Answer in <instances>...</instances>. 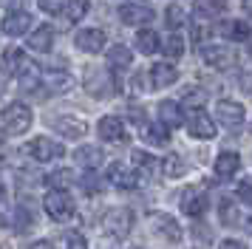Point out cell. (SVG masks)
Wrapping results in <instances>:
<instances>
[{
	"label": "cell",
	"instance_id": "obj_11",
	"mask_svg": "<svg viewBox=\"0 0 252 249\" xmlns=\"http://www.w3.org/2000/svg\"><path fill=\"white\" fill-rule=\"evenodd\" d=\"M96 133H99V139H105V142H125L127 139L125 124H122L119 116H102L99 124H96Z\"/></svg>",
	"mask_w": 252,
	"mask_h": 249
},
{
	"label": "cell",
	"instance_id": "obj_32",
	"mask_svg": "<svg viewBox=\"0 0 252 249\" xmlns=\"http://www.w3.org/2000/svg\"><path fill=\"white\" fill-rule=\"evenodd\" d=\"M161 48H164V54L170 57V60H176V57L184 54V40L179 37V34H170V37L161 43Z\"/></svg>",
	"mask_w": 252,
	"mask_h": 249
},
{
	"label": "cell",
	"instance_id": "obj_33",
	"mask_svg": "<svg viewBox=\"0 0 252 249\" xmlns=\"http://www.w3.org/2000/svg\"><path fill=\"white\" fill-rule=\"evenodd\" d=\"M164 23H167L170 29H182L184 23H187L184 9H182V6H167V11H164Z\"/></svg>",
	"mask_w": 252,
	"mask_h": 249
},
{
	"label": "cell",
	"instance_id": "obj_8",
	"mask_svg": "<svg viewBox=\"0 0 252 249\" xmlns=\"http://www.w3.org/2000/svg\"><path fill=\"white\" fill-rule=\"evenodd\" d=\"M210 207V198H207L204 187H187L182 192V210L187 215H201Z\"/></svg>",
	"mask_w": 252,
	"mask_h": 249
},
{
	"label": "cell",
	"instance_id": "obj_34",
	"mask_svg": "<svg viewBox=\"0 0 252 249\" xmlns=\"http://www.w3.org/2000/svg\"><path fill=\"white\" fill-rule=\"evenodd\" d=\"M71 181H74V173H71V170H57V173H51V176H48V184H51V187H57V190H65Z\"/></svg>",
	"mask_w": 252,
	"mask_h": 249
},
{
	"label": "cell",
	"instance_id": "obj_23",
	"mask_svg": "<svg viewBox=\"0 0 252 249\" xmlns=\"http://www.w3.org/2000/svg\"><path fill=\"white\" fill-rule=\"evenodd\" d=\"M54 127H57L65 139H80V136H85V122L71 119V116H65V119H54Z\"/></svg>",
	"mask_w": 252,
	"mask_h": 249
},
{
	"label": "cell",
	"instance_id": "obj_4",
	"mask_svg": "<svg viewBox=\"0 0 252 249\" xmlns=\"http://www.w3.org/2000/svg\"><path fill=\"white\" fill-rule=\"evenodd\" d=\"M26 153L34 158V161H54V158H63L65 147L60 145V142H54V139L40 136V139H34V142H29Z\"/></svg>",
	"mask_w": 252,
	"mask_h": 249
},
{
	"label": "cell",
	"instance_id": "obj_39",
	"mask_svg": "<svg viewBox=\"0 0 252 249\" xmlns=\"http://www.w3.org/2000/svg\"><path fill=\"white\" fill-rule=\"evenodd\" d=\"M68 249H88V244L80 232H68Z\"/></svg>",
	"mask_w": 252,
	"mask_h": 249
},
{
	"label": "cell",
	"instance_id": "obj_2",
	"mask_svg": "<svg viewBox=\"0 0 252 249\" xmlns=\"http://www.w3.org/2000/svg\"><path fill=\"white\" fill-rule=\"evenodd\" d=\"M43 207H46V213L51 215L54 221H68L71 215H74V198H71L65 190H51L46 195Z\"/></svg>",
	"mask_w": 252,
	"mask_h": 249
},
{
	"label": "cell",
	"instance_id": "obj_28",
	"mask_svg": "<svg viewBox=\"0 0 252 249\" xmlns=\"http://www.w3.org/2000/svg\"><path fill=\"white\" fill-rule=\"evenodd\" d=\"M142 136H145V142L159 145V147H164L167 142H170V133H167V127H164V124H145Z\"/></svg>",
	"mask_w": 252,
	"mask_h": 249
},
{
	"label": "cell",
	"instance_id": "obj_16",
	"mask_svg": "<svg viewBox=\"0 0 252 249\" xmlns=\"http://www.w3.org/2000/svg\"><path fill=\"white\" fill-rule=\"evenodd\" d=\"M179 79V71L170 65V62H156V65L150 68V82H153V88H167Z\"/></svg>",
	"mask_w": 252,
	"mask_h": 249
},
{
	"label": "cell",
	"instance_id": "obj_14",
	"mask_svg": "<svg viewBox=\"0 0 252 249\" xmlns=\"http://www.w3.org/2000/svg\"><path fill=\"white\" fill-rule=\"evenodd\" d=\"M150 224H153V229L159 232V235H164L170 244H176V241H182V226L176 224V218H170V215H150Z\"/></svg>",
	"mask_w": 252,
	"mask_h": 249
},
{
	"label": "cell",
	"instance_id": "obj_29",
	"mask_svg": "<svg viewBox=\"0 0 252 249\" xmlns=\"http://www.w3.org/2000/svg\"><path fill=\"white\" fill-rule=\"evenodd\" d=\"M88 6H91V0H68V6H65V20L68 23H77L85 17V11H88Z\"/></svg>",
	"mask_w": 252,
	"mask_h": 249
},
{
	"label": "cell",
	"instance_id": "obj_13",
	"mask_svg": "<svg viewBox=\"0 0 252 249\" xmlns=\"http://www.w3.org/2000/svg\"><path fill=\"white\" fill-rule=\"evenodd\" d=\"M108 181H114L119 190H133V187H139V173L130 170V167H125V164H111Z\"/></svg>",
	"mask_w": 252,
	"mask_h": 249
},
{
	"label": "cell",
	"instance_id": "obj_43",
	"mask_svg": "<svg viewBox=\"0 0 252 249\" xmlns=\"http://www.w3.org/2000/svg\"><path fill=\"white\" fill-rule=\"evenodd\" d=\"M244 9H247V14H252V0H244Z\"/></svg>",
	"mask_w": 252,
	"mask_h": 249
},
{
	"label": "cell",
	"instance_id": "obj_38",
	"mask_svg": "<svg viewBox=\"0 0 252 249\" xmlns=\"http://www.w3.org/2000/svg\"><path fill=\"white\" fill-rule=\"evenodd\" d=\"M238 198L247 201V204H252V181H241L238 184Z\"/></svg>",
	"mask_w": 252,
	"mask_h": 249
},
{
	"label": "cell",
	"instance_id": "obj_44",
	"mask_svg": "<svg viewBox=\"0 0 252 249\" xmlns=\"http://www.w3.org/2000/svg\"><path fill=\"white\" fill-rule=\"evenodd\" d=\"M3 195H6V192H3V184H0V198H3Z\"/></svg>",
	"mask_w": 252,
	"mask_h": 249
},
{
	"label": "cell",
	"instance_id": "obj_1",
	"mask_svg": "<svg viewBox=\"0 0 252 249\" xmlns=\"http://www.w3.org/2000/svg\"><path fill=\"white\" fill-rule=\"evenodd\" d=\"M3 127H6V133H12V136H23L32 127V108L23 105V102L9 105L3 111Z\"/></svg>",
	"mask_w": 252,
	"mask_h": 249
},
{
	"label": "cell",
	"instance_id": "obj_27",
	"mask_svg": "<svg viewBox=\"0 0 252 249\" xmlns=\"http://www.w3.org/2000/svg\"><path fill=\"white\" fill-rule=\"evenodd\" d=\"M136 48L142 51V54H156V51L161 48L159 34L150 31V29H142V31L136 34Z\"/></svg>",
	"mask_w": 252,
	"mask_h": 249
},
{
	"label": "cell",
	"instance_id": "obj_30",
	"mask_svg": "<svg viewBox=\"0 0 252 249\" xmlns=\"http://www.w3.org/2000/svg\"><path fill=\"white\" fill-rule=\"evenodd\" d=\"M133 167L142 170V176H150L153 170H156V158L150 156V153H145V150H133Z\"/></svg>",
	"mask_w": 252,
	"mask_h": 249
},
{
	"label": "cell",
	"instance_id": "obj_21",
	"mask_svg": "<svg viewBox=\"0 0 252 249\" xmlns=\"http://www.w3.org/2000/svg\"><path fill=\"white\" fill-rule=\"evenodd\" d=\"M159 119H161V124H164V127H179V124L184 122L179 102H170V99L161 102V105H159Z\"/></svg>",
	"mask_w": 252,
	"mask_h": 249
},
{
	"label": "cell",
	"instance_id": "obj_15",
	"mask_svg": "<svg viewBox=\"0 0 252 249\" xmlns=\"http://www.w3.org/2000/svg\"><path fill=\"white\" fill-rule=\"evenodd\" d=\"M187 130H190V136H195V139H213V136H216V124H213V119H210L207 113L195 111L193 116H190V122H187Z\"/></svg>",
	"mask_w": 252,
	"mask_h": 249
},
{
	"label": "cell",
	"instance_id": "obj_10",
	"mask_svg": "<svg viewBox=\"0 0 252 249\" xmlns=\"http://www.w3.org/2000/svg\"><path fill=\"white\" fill-rule=\"evenodd\" d=\"M201 60L210 68H218V71H224V68H229L235 62V57H232V51L227 45H207V48H201Z\"/></svg>",
	"mask_w": 252,
	"mask_h": 249
},
{
	"label": "cell",
	"instance_id": "obj_22",
	"mask_svg": "<svg viewBox=\"0 0 252 249\" xmlns=\"http://www.w3.org/2000/svg\"><path fill=\"white\" fill-rule=\"evenodd\" d=\"M74 158H77V164H82V167H88V170H94V167H99L102 164V150L99 147H94V145H88V147H80L77 153H74Z\"/></svg>",
	"mask_w": 252,
	"mask_h": 249
},
{
	"label": "cell",
	"instance_id": "obj_25",
	"mask_svg": "<svg viewBox=\"0 0 252 249\" xmlns=\"http://www.w3.org/2000/svg\"><path fill=\"white\" fill-rule=\"evenodd\" d=\"M224 9H227L224 0H195L193 3V14L195 17H218Z\"/></svg>",
	"mask_w": 252,
	"mask_h": 249
},
{
	"label": "cell",
	"instance_id": "obj_20",
	"mask_svg": "<svg viewBox=\"0 0 252 249\" xmlns=\"http://www.w3.org/2000/svg\"><path fill=\"white\" fill-rule=\"evenodd\" d=\"M3 62H6V71L9 74H23V71H29L32 68V62L26 60V54L20 51V48H6V54H3Z\"/></svg>",
	"mask_w": 252,
	"mask_h": 249
},
{
	"label": "cell",
	"instance_id": "obj_5",
	"mask_svg": "<svg viewBox=\"0 0 252 249\" xmlns=\"http://www.w3.org/2000/svg\"><path fill=\"white\" fill-rule=\"evenodd\" d=\"M153 17H156L153 14V6H148V3H125L119 9V20L125 23V26H145Z\"/></svg>",
	"mask_w": 252,
	"mask_h": 249
},
{
	"label": "cell",
	"instance_id": "obj_24",
	"mask_svg": "<svg viewBox=\"0 0 252 249\" xmlns=\"http://www.w3.org/2000/svg\"><path fill=\"white\" fill-rule=\"evenodd\" d=\"M161 173H164L167 179H182L184 173H187V161H184L182 156L170 153V156L161 158Z\"/></svg>",
	"mask_w": 252,
	"mask_h": 249
},
{
	"label": "cell",
	"instance_id": "obj_35",
	"mask_svg": "<svg viewBox=\"0 0 252 249\" xmlns=\"http://www.w3.org/2000/svg\"><path fill=\"white\" fill-rule=\"evenodd\" d=\"M221 221H224L227 226H232L235 221H238V210H235V204L229 201V198L221 201Z\"/></svg>",
	"mask_w": 252,
	"mask_h": 249
},
{
	"label": "cell",
	"instance_id": "obj_19",
	"mask_svg": "<svg viewBox=\"0 0 252 249\" xmlns=\"http://www.w3.org/2000/svg\"><path fill=\"white\" fill-rule=\"evenodd\" d=\"M130 62H133V54L127 45H111V51H108V68L111 71H125V68H130Z\"/></svg>",
	"mask_w": 252,
	"mask_h": 249
},
{
	"label": "cell",
	"instance_id": "obj_18",
	"mask_svg": "<svg viewBox=\"0 0 252 249\" xmlns=\"http://www.w3.org/2000/svg\"><path fill=\"white\" fill-rule=\"evenodd\" d=\"M238 167H241V156L238 153L224 150V153L216 158V176L218 179H232V176L238 173Z\"/></svg>",
	"mask_w": 252,
	"mask_h": 249
},
{
	"label": "cell",
	"instance_id": "obj_40",
	"mask_svg": "<svg viewBox=\"0 0 252 249\" xmlns=\"http://www.w3.org/2000/svg\"><path fill=\"white\" fill-rule=\"evenodd\" d=\"M207 37H210V26H193V43H204Z\"/></svg>",
	"mask_w": 252,
	"mask_h": 249
},
{
	"label": "cell",
	"instance_id": "obj_42",
	"mask_svg": "<svg viewBox=\"0 0 252 249\" xmlns=\"http://www.w3.org/2000/svg\"><path fill=\"white\" fill-rule=\"evenodd\" d=\"M32 249H54V244H48V241H37Z\"/></svg>",
	"mask_w": 252,
	"mask_h": 249
},
{
	"label": "cell",
	"instance_id": "obj_31",
	"mask_svg": "<svg viewBox=\"0 0 252 249\" xmlns=\"http://www.w3.org/2000/svg\"><path fill=\"white\" fill-rule=\"evenodd\" d=\"M184 108H193V111H198V108H204V102H207V93L201 88H187L184 91Z\"/></svg>",
	"mask_w": 252,
	"mask_h": 249
},
{
	"label": "cell",
	"instance_id": "obj_3",
	"mask_svg": "<svg viewBox=\"0 0 252 249\" xmlns=\"http://www.w3.org/2000/svg\"><path fill=\"white\" fill-rule=\"evenodd\" d=\"M114 85L116 82L108 68H88L85 71V88L91 96H108V93H114Z\"/></svg>",
	"mask_w": 252,
	"mask_h": 249
},
{
	"label": "cell",
	"instance_id": "obj_41",
	"mask_svg": "<svg viewBox=\"0 0 252 249\" xmlns=\"http://www.w3.org/2000/svg\"><path fill=\"white\" fill-rule=\"evenodd\" d=\"M221 249H247V247H244L241 241H224V244H221Z\"/></svg>",
	"mask_w": 252,
	"mask_h": 249
},
{
	"label": "cell",
	"instance_id": "obj_9",
	"mask_svg": "<svg viewBox=\"0 0 252 249\" xmlns=\"http://www.w3.org/2000/svg\"><path fill=\"white\" fill-rule=\"evenodd\" d=\"M74 43L85 54H99L105 48V31H99V29H82V31H77Z\"/></svg>",
	"mask_w": 252,
	"mask_h": 249
},
{
	"label": "cell",
	"instance_id": "obj_37",
	"mask_svg": "<svg viewBox=\"0 0 252 249\" xmlns=\"http://www.w3.org/2000/svg\"><path fill=\"white\" fill-rule=\"evenodd\" d=\"M82 190H85V192H99V190H102V184H99V179H96L94 173H88V176L82 179Z\"/></svg>",
	"mask_w": 252,
	"mask_h": 249
},
{
	"label": "cell",
	"instance_id": "obj_12",
	"mask_svg": "<svg viewBox=\"0 0 252 249\" xmlns=\"http://www.w3.org/2000/svg\"><path fill=\"white\" fill-rule=\"evenodd\" d=\"M32 29V14L23 9L17 11H9L6 17H3V31L9 34V37H20V34H26Z\"/></svg>",
	"mask_w": 252,
	"mask_h": 249
},
{
	"label": "cell",
	"instance_id": "obj_26",
	"mask_svg": "<svg viewBox=\"0 0 252 249\" xmlns=\"http://www.w3.org/2000/svg\"><path fill=\"white\" fill-rule=\"evenodd\" d=\"M221 31H224V37L227 40H232V43H244V40H250V26L244 20H229L221 26Z\"/></svg>",
	"mask_w": 252,
	"mask_h": 249
},
{
	"label": "cell",
	"instance_id": "obj_36",
	"mask_svg": "<svg viewBox=\"0 0 252 249\" xmlns=\"http://www.w3.org/2000/svg\"><path fill=\"white\" fill-rule=\"evenodd\" d=\"M65 6H68V0H40V9L46 14H63Z\"/></svg>",
	"mask_w": 252,
	"mask_h": 249
},
{
	"label": "cell",
	"instance_id": "obj_17",
	"mask_svg": "<svg viewBox=\"0 0 252 249\" xmlns=\"http://www.w3.org/2000/svg\"><path fill=\"white\" fill-rule=\"evenodd\" d=\"M51 45H54V29H51V26H40V29H34L32 37H29V48H32V51L46 54V51H51Z\"/></svg>",
	"mask_w": 252,
	"mask_h": 249
},
{
	"label": "cell",
	"instance_id": "obj_7",
	"mask_svg": "<svg viewBox=\"0 0 252 249\" xmlns=\"http://www.w3.org/2000/svg\"><path fill=\"white\" fill-rule=\"evenodd\" d=\"M216 116H218V122L227 124V127H241L244 124V105L232 102V99H221L216 105Z\"/></svg>",
	"mask_w": 252,
	"mask_h": 249
},
{
	"label": "cell",
	"instance_id": "obj_6",
	"mask_svg": "<svg viewBox=\"0 0 252 249\" xmlns=\"http://www.w3.org/2000/svg\"><path fill=\"white\" fill-rule=\"evenodd\" d=\"M130 226H133V215H130V210H125V207L111 210V213L105 215V229L114 238H125L127 232H130Z\"/></svg>",
	"mask_w": 252,
	"mask_h": 249
}]
</instances>
